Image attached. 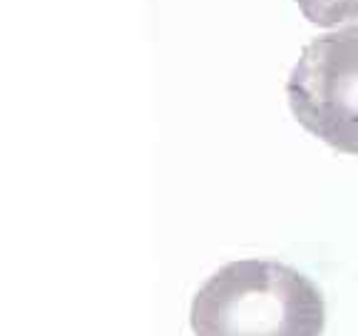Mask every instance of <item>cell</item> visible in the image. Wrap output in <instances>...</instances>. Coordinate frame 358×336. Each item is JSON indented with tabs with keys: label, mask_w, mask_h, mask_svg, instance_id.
<instances>
[{
	"label": "cell",
	"mask_w": 358,
	"mask_h": 336,
	"mask_svg": "<svg viewBox=\"0 0 358 336\" xmlns=\"http://www.w3.org/2000/svg\"><path fill=\"white\" fill-rule=\"evenodd\" d=\"M286 97L313 137L358 155V25L311 40L286 80Z\"/></svg>",
	"instance_id": "obj_2"
},
{
	"label": "cell",
	"mask_w": 358,
	"mask_h": 336,
	"mask_svg": "<svg viewBox=\"0 0 358 336\" xmlns=\"http://www.w3.org/2000/svg\"><path fill=\"white\" fill-rule=\"evenodd\" d=\"M326 307L311 279L268 259L222 267L196 291V336H321Z\"/></svg>",
	"instance_id": "obj_1"
},
{
	"label": "cell",
	"mask_w": 358,
	"mask_h": 336,
	"mask_svg": "<svg viewBox=\"0 0 358 336\" xmlns=\"http://www.w3.org/2000/svg\"><path fill=\"white\" fill-rule=\"evenodd\" d=\"M296 6L319 28L358 25V0H296Z\"/></svg>",
	"instance_id": "obj_3"
}]
</instances>
